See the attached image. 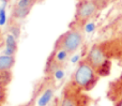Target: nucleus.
Wrapping results in <instances>:
<instances>
[{
    "instance_id": "obj_15",
    "label": "nucleus",
    "mask_w": 122,
    "mask_h": 106,
    "mask_svg": "<svg viewBox=\"0 0 122 106\" xmlns=\"http://www.w3.org/2000/svg\"><path fill=\"white\" fill-rule=\"evenodd\" d=\"M94 2H97V4H99L100 8H103V6H105L106 4L108 3V2L110 1V0H93Z\"/></svg>"
},
{
    "instance_id": "obj_14",
    "label": "nucleus",
    "mask_w": 122,
    "mask_h": 106,
    "mask_svg": "<svg viewBox=\"0 0 122 106\" xmlns=\"http://www.w3.org/2000/svg\"><path fill=\"white\" fill-rule=\"evenodd\" d=\"M55 76H56V78H58V79H61L63 77V70H62V68H59V69H57V70L55 71Z\"/></svg>"
},
{
    "instance_id": "obj_18",
    "label": "nucleus",
    "mask_w": 122,
    "mask_h": 106,
    "mask_svg": "<svg viewBox=\"0 0 122 106\" xmlns=\"http://www.w3.org/2000/svg\"><path fill=\"white\" fill-rule=\"evenodd\" d=\"M115 106H122V99H121V100H119L118 102H117V104L115 105Z\"/></svg>"
},
{
    "instance_id": "obj_8",
    "label": "nucleus",
    "mask_w": 122,
    "mask_h": 106,
    "mask_svg": "<svg viewBox=\"0 0 122 106\" xmlns=\"http://www.w3.org/2000/svg\"><path fill=\"white\" fill-rule=\"evenodd\" d=\"M14 64H15L14 56L6 55V54L0 56V71H11Z\"/></svg>"
},
{
    "instance_id": "obj_6",
    "label": "nucleus",
    "mask_w": 122,
    "mask_h": 106,
    "mask_svg": "<svg viewBox=\"0 0 122 106\" xmlns=\"http://www.w3.org/2000/svg\"><path fill=\"white\" fill-rule=\"evenodd\" d=\"M33 3H34V0H18V2L14 6V9H13L12 16L17 19L25 18L29 14Z\"/></svg>"
},
{
    "instance_id": "obj_4",
    "label": "nucleus",
    "mask_w": 122,
    "mask_h": 106,
    "mask_svg": "<svg viewBox=\"0 0 122 106\" xmlns=\"http://www.w3.org/2000/svg\"><path fill=\"white\" fill-rule=\"evenodd\" d=\"M89 100L84 92L69 83L63 90L60 106H88Z\"/></svg>"
},
{
    "instance_id": "obj_16",
    "label": "nucleus",
    "mask_w": 122,
    "mask_h": 106,
    "mask_svg": "<svg viewBox=\"0 0 122 106\" xmlns=\"http://www.w3.org/2000/svg\"><path fill=\"white\" fill-rule=\"evenodd\" d=\"M93 29H94V24H92V23H88L86 26H85V30H86L87 32L93 31Z\"/></svg>"
},
{
    "instance_id": "obj_17",
    "label": "nucleus",
    "mask_w": 122,
    "mask_h": 106,
    "mask_svg": "<svg viewBox=\"0 0 122 106\" xmlns=\"http://www.w3.org/2000/svg\"><path fill=\"white\" fill-rule=\"evenodd\" d=\"M5 5H6V0H0V12L3 9H5Z\"/></svg>"
},
{
    "instance_id": "obj_2",
    "label": "nucleus",
    "mask_w": 122,
    "mask_h": 106,
    "mask_svg": "<svg viewBox=\"0 0 122 106\" xmlns=\"http://www.w3.org/2000/svg\"><path fill=\"white\" fill-rule=\"evenodd\" d=\"M82 41H84V34L81 32V28H72L58 39L54 50L64 49L70 55H72L80 47Z\"/></svg>"
},
{
    "instance_id": "obj_9",
    "label": "nucleus",
    "mask_w": 122,
    "mask_h": 106,
    "mask_svg": "<svg viewBox=\"0 0 122 106\" xmlns=\"http://www.w3.org/2000/svg\"><path fill=\"white\" fill-rule=\"evenodd\" d=\"M5 43H6V49L4 53H5L6 55L14 56L15 51H16V47H17L16 38H15L13 34H8V35H6Z\"/></svg>"
},
{
    "instance_id": "obj_3",
    "label": "nucleus",
    "mask_w": 122,
    "mask_h": 106,
    "mask_svg": "<svg viewBox=\"0 0 122 106\" xmlns=\"http://www.w3.org/2000/svg\"><path fill=\"white\" fill-rule=\"evenodd\" d=\"M100 6L93 0H79L76 4L75 25L77 28H82L97 14Z\"/></svg>"
},
{
    "instance_id": "obj_1",
    "label": "nucleus",
    "mask_w": 122,
    "mask_h": 106,
    "mask_svg": "<svg viewBox=\"0 0 122 106\" xmlns=\"http://www.w3.org/2000/svg\"><path fill=\"white\" fill-rule=\"evenodd\" d=\"M99 78L97 70L85 59L79 62L70 84L80 91H89L97 85Z\"/></svg>"
},
{
    "instance_id": "obj_13",
    "label": "nucleus",
    "mask_w": 122,
    "mask_h": 106,
    "mask_svg": "<svg viewBox=\"0 0 122 106\" xmlns=\"http://www.w3.org/2000/svg\"><path fill=\"white\" fill-rule=\"evenodd\" d=\"M117 38L120 42H122V23L119 24L118 28H117Z\"/></svg>"
},
{
    "instance_id": "obj_10",
    "label": "nucleus",
    "mask_w": 122,
    "mask_h": 106,
    "mask_svg": "<svg viewBox=\"0 0 122 106\" xmlns=\"http://www.w3.org/2000/svg\"><path fill=\"white\" fill-rule=\"evenodd\" d=\"M12 79L11 71H0V88H4Z\"/></svg>"
},
{
    "instance_id": "obj_5",
    "label": "nucleus",
    "mask_w": 122,
    "mask_h": 106,
    "mask_svg": "<svg viewBox=\"0 0 122 106\" xmlns=\"http://www.w3.org/2000/svg\"><path fill=\"white\" fill-rule=\"evenodd\" d=\"M86 60L97 71L106 62L107 56L105 55V53H104L103 49L101 48V46L95 45V46H93L92 48H91V50L89 51V54L87 55Z\"/></svg>"
},
{
    "instance_id": "obj_12",
    "label": "nucleus",
    "mask_w": 122,
    "mask_h": 106,
    "mask_svg": "<svg viewBox=\"0 0 122 106\" xmlns=\"http://www.w3.org/2000/svg\"><path fill=\"white\" fill-rule=\"evenodd\" d=\"M6 21V15H5V9H3V10L0 12V26L4 25Z\"/></svg>"
},
{
    "instance_id": "obj_7",
    "label": "nucleus",
    "mask_w": 122,
    "mask_h": 106,
    "mask_svg": "<svg viewBox=\"0 0 122 106\" xmlns=\"http://www.w3.org/2000/svg\"><path fill=\"white\" fill-rule=\"evenodd\" d=\"M54 91H55V87H54L53 81H51V84L44 89L42 96L39 99V101H38L39 106H46L48 104L49 101L51 100V98H53V96H54Z\"/></svg>"
},
{
    "instance_id": "obj_19",
    "label": "nucleus",
    "mask_w": 122,
    "mask_h": 106,
    "mask_svg": "<svg viewBox=\"0 0 122 106\" xmlns=\"http://www.w3.org/2000/svg\"><path fill=\"white\" fill-rule=\"evenodd\" d=\"M21 106H31V102L28 103V104H25V105H21Z\"/></svg>"
},
{
    "instance_id": "obj_11",
    "label": "nucleus",
    "mask_w": 122,
    "mask_h": 106,
    "mask_svg": "<svg viewBox=\"0 0 122 106\" xmlns=\"http://www.w3.org/2000/svg\"><path fill=\"white\" fill-rule=\"evenodd\" d=\"M109 71H110V62L108 61V60H106V62L97 71V72L100 76H106V75L109 74Z\"/></svg>"
}]
</instances>
